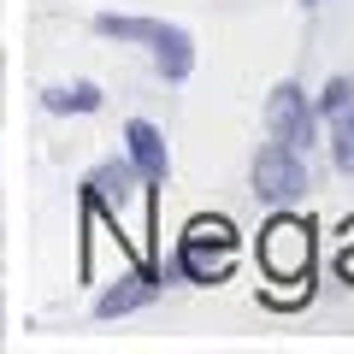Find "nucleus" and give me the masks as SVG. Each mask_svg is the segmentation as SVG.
Masks as SVG:
<instances>
[{
	"label": "nucleus",
	"mask_w": 354,
	"mask_h": 354,
	"mask_svg": "<svg viewBox=\"0 0 354 354\" xmlns=\"http://www.w3.org/2000/svg\"><path fill=\"white\" fill-rule=\"evenodd\" d=\"M153 77L160 83H189L195 77V36L183 24H165L153 41Z\"/></svg>",
	"instance_id": "nucleus-8"
},
{
	"label": "nucleus",
	"mask_w": 354,
	"mask_h": 354,
	"mask_svg": "<svg viewBox=\"0 0 354 354\" xmlns=\"http://www.w3.org/2000/svg\"><path fill=\"white\" fill-rule=\"evenodd\" d=\"M160 290H165L160 266L136 260V266H124L113 283H101V295H95V319H130V313H142V307L160 301Z\"/></svg>",
	"instance_id": "nucleus-5"
},
{
	"label": "nucleus",
	"mask_w": 354,
	"mask_h": 354,
	"mask_svg": "<svg viewBox=\"0 0 354 354\" xmlns=\"http://www.w3.org/2000/svg\"><path fill=\"white\" fill-rule=\"evenodd\" d=\"M313 189V171H307V153L290 148V142L266 136L248 160V195L260 207H295L301 195Z\"/></svg>",
	"instance_id": "nucleus-3"
},
{
	"label": "nucleus",
	"mask_w": 354,
	"mask_h": 354,
	"mask_svg": "<svg viewBox=\"0 0 354 354\" xmlns=\"http://www.w3.org/2000/svg\"><path fill=\"white\" fill-rule=\"evenodd\" d=\"M171 254H177V266H183L189 283L213 290V283H230L236 254H242V236H236V225H230L225 213H195L189 225H183V236L171 242Z\"/></svg>",
	"instance_id": "nucleus-2"
},
{
	"label": "nucleus",
	"mask_w": 354,
	"mask_h": 354,
	"mask_svg": "<svg viewBox=\"0 0 354 354\" xmlns=\"http://www.w3.org/2000/svg\"><path fill=\"white\" fill-rule=\"evenodd\" d=\"M41 106L53 118H88V113L106 106V95H101V83H48L41 88Z\"/></svg>",
	"instance_id": "nucleus-10"
},
{
	"label": "nucleus",
	"mask_w": 354,
	"mask_h": 354,
	"mask_svg": "<svg viewBox=\"0 0 354 354\" xmlns=\"http://www.w3.org/2000/svg\"><path fill=\"white\" fill-rule=\"evenodd\" d=\"M165 30V18H142V12H101L95 18V36L118 41V48H153Z\"/></svg>",
	"instance_id": "nucleus-9"
},
{
	"label": "nucleus",
	"mask_w": 354,
	"mask_h": 354,
	"mask_svg": "<svg viewBox=\"0 0 354 354\" xmlns=\"http://www.w3.org/2000/svg\"><path fill=\"white\" fill-rule=\"evenodd\" d=\"M301 6H325V0H301Z\"/></svg>",
	"instance_id": "nucleus-13"
},
{
	"label": "nucleus",
	"mask_w": 354,
	"mask_h": 354,
	"mask_svg": "<svg viewBox=\"0 0 354 354\" xmlns=\"http://www.w3.org/2000/svg\"><path fill=\"white\" fill-rule=\"evenodd\" d=\"M313 101H319V113H325V124H330V118H342V113L354 106V77H348V71L325 77V88H319Z\"/></svg>",
	"instance_id": "nucleus-12"
},
{
	"label": "nucleus",
	"mask_w": 354,
	"mask_h": 354,
	"mask_svg": "<svg viewBox=\"0 0 354 354\" xmlns=\"http://www.w3.org/2000/svg\"><path fill=\"white\" fill-rule=\"evenodd\" d=\"M83 189H88V195H101V201L113 207V213H124V201H130V195H136V189H148V177L136 171V160H130V153H113V160H101L95 171L83 177Z\"/></svg>",
	"instance_id": "nucleus-7"
},
{
	"label": "nucleus",
	"mask_w": 354,
	"mask_h": 354,
	"mask_svg": "<svg viewBox=\"0 0 354 354\" xmlns=\"http://www.w3.org/2000/svg\"><path fill=\"white\" fill-rule=\"evenodd\" d=\"M325 113H319V101H307V88L295 83V77H283L272 95H266V136L290 142V148L313 153L319 142H325Z\"/></svg>",
	"instance_id": "nucleus-4"
},
{
	"label": "nucleus",
	"mask_w": 354,
	"mask_h": 354,
	"mask_svg": "<svg viewBox=\"0 0 354 354\" xmlns=\"http://www.w3.org/2000/svg\"><path fill=\"white\" fill-rule=\"evenodd\" d=\"M254 260L266 272V301L272 307H301L313 301V278H319V225L295 207H272L260 242H254Z\"/></svg>",
	"instance_id": "nucleus-1"
},
{
	"label": "nucleus",
	"mask_w": 354,
	"mask_h": 354,
	"mask_svg": "<svg viewBox=\"0 0 354 354\" xmlns=\"http://www.w3.org/2000/svg\"><path fill=\"white\" fill-rule=\"evenodd\" d=\"M124 153L136 160V171L148 177L153 189L171 177V148H165V130L153 124V118H130L124 124Z\"/></svg>",
	"instance_id": "nucleus-6"
},
{
	"label": "nucleus",
	"mask_w": 354,
	"mask_h": 354,
	"mask_svg": "<svg viewBox=\"0 0 354 354\" xmlns=\"http://www.w3.org/2000/svg\"><path fill=\"white\" fill-rule=\"evenodd\" d=\"M325 148H330V165H337L342 177H354V106L342 118H330V130H325Z\"/></svg>",
	"instance_id": "nucleus-11"
}]
</instances>
